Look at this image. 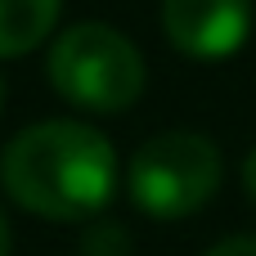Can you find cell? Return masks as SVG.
<instances>
[{"mask_svg":"<svg viewBox=\"0 0 256 256\" xmlns=\"http://www.w3.org/2000/svg\"><path fill=\"white\" fill-rule=\"evenodd\" d=\"M0 184L40 220H90L117 189V153L86 122H40L4 144Z\"/></svg>","mask_w":256,"mask_h":256,"instance_id":"cell-1","label":"cell"},{"mask_svg":"<svg viewBox=\"0 0 256 256\" xmlns=\"http://www.w3.org/2000/svg\"><path fill=\"white\" fill-rule=\"evenodd\" d=\"M50 86L86 112H126L144 94L140 50L104 22L68 27L50 50Z\"/></svg>","mask_w":256,"mask_h":256,"instance_id":"cell-2","label":"cell"},{"mask_svg":"<svg viewBox=\"0 0 256 256\" xmlns=\"http://www.w3.org/2000/svg\"><path fill=\"white\" fill-rule=\"evenodd\" d=\"M130 198L153 220H184L220 189V148L198 130H166L135 148Z\"/></svg>","mask_w":256,"mask_h":256,"instance_id":"cell-3","label":"cell"},{"mask_svg":"<svg viewBox=\"0 0 256 256\" xmlns=\"http://www.w3.org/2000/svg\"><path fill=\"white\" fill-rule=\"evenodd\" d=\"M162 32L189 58H230L252 32V0H162Z\"/></svg>","mask_w":256,"mask_h":256,"instance_id":"cell-4","label":"cell"},{"mask_svg":"<svg viewBox=\"0 0 256 256\" xmlns=\"http://www.w3.org/2000/svg\"><path fill=\"white\" fill-rule=\"evenodd\" d=\"M58 22V0H0V58L36 50Z\"/></svg>","mask_w":256,"mask_h":256,"instance_id":"cell-5","label":"cell"},{"mask_svg":"<svg viewBox=\"0 0 256 256\" xmlns=\"http://www.w3.org/2000/svg\"><path fill=\"white\" fill-rule=\"evenodd\" d=\"M81 256H135V252H130V234H126V225H117V220L94 225V230L81 238Z\"/></svg>","mask_w":256,"mask_h":256,"instance_id":"cell-6","label":"cell"},{"mask_svg":"<svg viewBox=\"0 0 256 256\" xmlns=\"http://www.w3.org/2000/svg\"><path fill=\"white\" fill-rule=\"evenodd\" d=\"M207 256H256V234H234V238L216 243Z\"/></svg>","mask_w":256,"mask_h":256,"instance_id":"cell-7","label":"cell"},{"mask_svg":"<svg viewBox=\"0 0 256 256\" xmlns=\"http://www.w3.org/2000/svg\"><path fill=\"white\" fill-rule=\"evenodd\" d=\"M243 189H248V198L256 202V148L243 158Z\"/></svg>","mask_w":256,"mask_h":256,"instance_id":"cell-8","label":"cell"},{"mask_svg":"<svg viewBox=\"0 0 256 256\" xmlns=\"http://www.w3.org/2000/svg\"><path fill=\"white\" fill-rule=\"evenodd\" d=\"M0 256H9V220H4V207H0Z\"/></svg>","mask_w":256,"mask_h":256,"instance_id":"cell-9","label":"cell"},{"mask_svg":"<svg viewBox=\"0 0 256 256\" xmlns=\"http://www.w3.org/2000/svg\"><path fill=\"white\" fill-rule=\"evenodd\" d=\"M0 112H4V76H0Z\"/></svg>","mask_w":256,"mask_h":256,"instance_id":"cell-10","label":"cell"}]
</instances>
